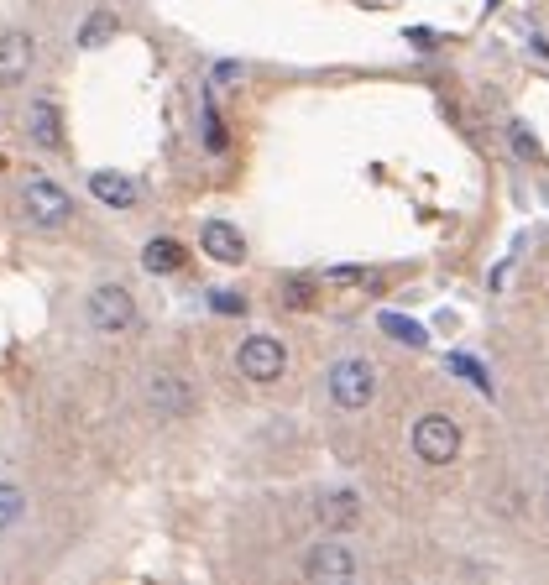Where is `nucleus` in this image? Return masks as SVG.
I'll return each instance as SVG.
<instances>
[{
  "label": "nucleus",
  "mask_w": 549,
  "mask_h": 585,
  "mask_svg": "<svg viewBox=\"0 0 549 585\" xmlns=\"http://www.w3.org/2000/svg\"><path fill=\"white\" fill-rule=\"evenodd\" d=\"M142 397H147V408L157 418H183V413L194 408V392H189V382H183L178 371H147Z\"/></svg>",
  "instance_id": "7"
},
{
  "label": "nucleus",
  "mask_w": 549,
  "mask_h": 585,
  "mask_svg": "<svg viewBox=\"0 0 549 585\" xmlns=\"http://www.w3.org/2000/svg\"><path fill=\"white\" fill-rule=\"evenodd\" d=\"M544 518H549V486H544Z\"/></svg>",
  "instance_id": "22"
},
{
  "label": "nucleus",
  "mask_w": 549,
  "mask_h": 585,
  "mask_svg": "<svg viewBox=\"0 0 549 585\" xmlns=\"http://www.w3.org/2000/svg\"><path fill=\"white\" fill-rule=\"evenodd\" d=\"M21 215H27L37 230H63L74 220V199H68L63 183L53 178H27L21 183Z\"/></svg>",
  "instance_id": "3"
},
{
  "label": "nucleus",
  "mask_w": 549,
  "mask_h": 585,
  "mask_svg": "<svg viewBox=\"0 0 549 585\" xmlns=\"http://www.w3.org/2000/svg\"><path fill=\"white\" fill-rule=\"evenodd\" d=\"M210 309L215 314H246V298L231 293V288H210Z\"/></svg>",
  "instance_id": "18"
},
{
  "label": "nucleus",
  "mask_w": 549,
  "mask_h": 585,
  "mask_svg": "<svg viewBox=\"0 0 549 585\" xmlns=\"http://www.w3.org/2000/svg\"><path fill=\"white\" fill-rule=\"evenodd\" d=\"M236 366H241L246 382L267 387V382H278L283 371H288V350H283L278 335H246L241 350H236Z\"/></svg>",
  "instance_id": "5"
},
{
  "label": "nucleus",
  "mask_w": 549,
  "mask_h": 585,
  "mask_svg": "<svg viewBox=\"0 0 549 585\" xmlns=\"http://www.w3.org/2000/svg\"><path fill=\"white\" fill-rule=\"evenodd\" d=\"M361 512H366V502H361V491H351V486H335V491H325V497L314 502V518L325 523L330 533L356 528V523H361Z\"/></svg>",
  "instance_id": "11"
},
{
  "label": "nucleus",
  "mask_w": 549,
  "mask_h": 585,
  "mask_svg": "<svg viewBox=\"0 0 549 585\" xmlns=\"http://www.w3.org/2000/svg\"><path fill=\"white\" fill-rule=\"evenodd\" d=\"M445 366H450V371H461V377H466V382H471L476 392H487V397L497 392V382H492V371H487L482 361H476V356H466V350H450V356H445Z\"/></svg>",
  "instance_id": "15"
},
{
  "label": "nucleus",
  "mask_w": 549,
  "mask_h": 585,
  "mask_svg": "<svg viewBox=\"0 0 549 585\" xmlns=\"http://www.w3.org/2000/svg\"><path fill=\"white\" fill-rule=\"evenodd\" d=\"M241 79H246V63L225 58V63H215V79H210V84H220V89H236Z\"/></svg>",
  "instance_id": "19"
},
{
  "label": "nucleus",
  "mask_w": 549,
  "mask_h": 585,
  "mask_svg": "<svg viewBox=\"0 0 549 585\" xmlns=\"http://www.w3.org/2000/svg\"><path fill=\"white\" fill-rule=\"evenodd\" d=\"M32 63H37V37L32 32H0V84H21L32 74Z\"/></svg>",
  "instance_id": "9"
},
{
  "label": "nucleus",
  "mask_w": 549,
  "mask_h": 585,
  "mask_svg": "<svg viewBox=\"0 0 549 585\" xmlns=\"http://www.w3.org/2000/svg\"><path fill=\"white\" fill-rule=\"evenodd\" d=\"M199 246H204V256H210V262H220V267H241V262H246V236H241L231 220H204Z\"/></svg>",
  "instance_id": "10"
},
{
  "label": "nucleus",
  "mask_w": 549,
  "mask_h": 585,
  "mask_svg": "<svg viewBox=\"0 0 549 585\" xmlns=\"http://www.w3.org/2000/svg\"><path fill=\"white\" fill-rule=\"evenodd\" d=\"M325 283H340V288L366 283V267H325Z\"/></svg>",
  "instance_id": "21"
},
{
  "label": "nucleus",
  "mask_w": 549,
  "mask_h": 585,
  "mask_svg": "<svg viewBox=\"0 0 549 585\" xmlns=\"http://www.w3.org/2000/svg\"><path fill=\"white\" fill-rule=\"evenodd\" d=\"M183 256H189V251H183L173 236H152V241L142 246V267H147L152 277H168V272L183 267Z\"/></svg>",
  "instance_id": "13"
},
{
  "label": "nucleus",
  "mask_w": 549,
  "mask_h": 585,
  "mask_svg": "<svg viewBox=\"0 0 549 585\" xmlns=\"http://www.w3.org/2000/svg\"><path fill=\"white\" fill-rule=\"evenodd\" d=\"M21 518H27V491L11 486V481H0V533H11Z\"/></svg>",
  "instance_id": "17"
},
{
  "label": "nucleus",
  "mask_w": 549,
  "mask_h": 585,
  "mask_svg": "<svg viewBox=\"0 0 549 585\" xmlns=\"http://www.w3.org/2000/svg\"><path fill=\"white\" fill-rule=\"evenodd\" d=\"M356 575H361V559H356L351 544H340V538H325V544H314L304 554V580H314V585H346Z\"/></svg>",
  "instance_id": "6"
},
{
  "label": "nucleus",
  "mask_w": 549,
  "mask_h": 585,
  "mask_svg": "<svg viewBox=\"0 0 549 585\" xmlns=\"http://www.w3.org/2000/svg\"><path fill=\"white\" fill-rule=\"evenodd\" d=\"M27 142L32 147H42V152H63V110H58V100H48V95H37L32 105H27Z\"/></svg>",
  "instance_id": "8"
},
{
  "label": "nucleus",
  "mask_w": 549,
  "mask_h": 585,
  "mask_svg": "<svg viewBox=\"0 0 549 585\" xmlns=\"http://www.w3.org/2000/svg\"><path fill=\"white\" fill-rule=\"evenodd\" d=\"M74 42H79L84 53H100L105 42H116V16H110V11H89V16L79 21Z\"/></svg>",
  "instance_id": "14"
},
{
  "label": "nucleus",
  "mask_w": 549,
  "mask_h": 585,
  "mask_svg": "<svg viewBox=\"0 0 549 585\" xmlns=\"http://www.w3.org/2000/svg\"><path fill=\"white\" fill-rule=\"evenodd\" d=\"M325 387H330V403L335 408L361 413V408H372V397H377V366L366 361V356H340L325 371Z\"/></svg>",
  "instance_id": "1"
},
{
  "label": "nucleus",
  "mask_w": 549,
  "mask_h": 585,
  "mask_svg": "<svg viewBox=\"0 0 549 585\" xmlns=\"http://www.w3.org/2000/svg\"><path fill=\"white\" fill-rule=\"evenodd\" d=\"M508 136H513V147H518L523 157H539V142L529 136V126H523V121H508Z\"/></svg>",
  "instance_id": "20"
},
{
  "label": "nucleus",
  "mask_w": 549,
  "mask_h": 585,
  "mask_svg": "<svg viewBox=\"0 0 549 585\" xmlns=\"http://www.w3.org/2000/svg\"><path fill=\"white\" fill-rule=\"evenodd\" d=\"M89 194H95L105 209H136V199H142V189H136L126 173H110V168L89 173Z\"/></svg>",
  "instance_id": "12"
},
{
  "label": "nucleus",
  "mask_w": 549,
  "mask_h": 585,
  "mask_svg": "<svg viewBox=\"0 0 549 585\" xmlns=\"http://www.w3.org/2000/svg\"><path fill=\"white\" fill-rule=\"evenodd\" d=\"M84 319L95 335H126L136 324V298L126 283H100L95 293L84 298Z\"/></svg>",
  "instance_id": "2"
},
{
  "label": "nucleus",
  "mask_w": 549,
  "mask_h": 585,
  "mask_svg": "<svg viewBox=\"0 0 549 585\" xmlns=\"http://www.w3.org/2000/svg\"><path fill=\"white\" fill-rule=\"evenodd\" d=\"M377 324L387 330V340H398V345H414V350H424V345H429V335H424V324H419V319H403V314H382Z\"/></svg>",
  "instance_id": "16"
},
{
  "label": "nucleus",
  "mask_w": 549,
  "mask_h": 585,
  "mask_svg": "<svg viewBox=\"0 0 549 585\" xmlns=\"http://www.w3.org/2000/svg\"><path fill=\"white\" fill-rule=\"evenodd\" d=\"M414 455L424 465H450L461 455V424L450 413H424L414 424Z\"/></svg>",
  "instance_id": "4"
}]
</instances>
